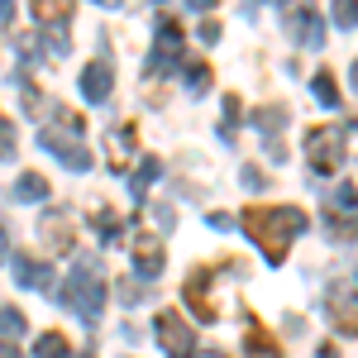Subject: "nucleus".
Here are the masks:
<instances>
[{
	"mask_svg": "<svg viewBox=\"0 0 358 358\" xmlns=\"http://www.w3.org/2000/svg\"><path fill=\"white\" fill-rule=\"evenodd\" d=\"M334 24H339V29H354L358 24V0H334Z\"/></svg>",
	"mask_w": 358,
	"mask_h": 358,
	"instance_id": "21",
	"label": "nucleus"
},
{
	"mask_svg": "<svg viewBox=\"0 0 358 358\" xmlns=\"http://www.w3.org/2000/svg\"><path fill=\"white\" fill-rule=\"evenodd\" d=\"M0 358H20V354H15V349H5V354H0Z\"/></svg>",
	"mask_w": 358,
	"mask_h": 358,
	"instance_id": "35",
	"label": "nucleus"
},
{
	"mask_svg": "<svg viewBox=\"0 0 358 358\" xmlns=\"http://www.w3.org/2000/svg\"><path fill=\"white\" fill-rule=\"evenodd\" d=\"M315 358H339V354H334V349H330V344H325V349H320V354H315Z\"/></svg>",
	"mask_w": 358,
	"mask_h": 358,
	"instance_id": "30",
	"label": "nucleus"
},
{
	"mask_svg": "<svg viewBox=\"0 0 358 358\" xmlns=\"http://www.w3.org/2000/svg\"><path fill=\"white\" fill-rule=\"evenodd\" d=\"M96 5H106V10H115V5H120V0H96Z\"/></svg>",
	"mask_w": 358,
	"mask_h": 358,
	"instance_id": "32",
	"label": "nucleus"
},
{
	"mask_svg": "<svg viewBox=\"0 0 358 358\" xmlns=\"http://www.w3.org/2000/svg\"><path fill=\"white\" fill-rule=\"evenodd\" d=\"M344 138H349L344 124H325V129H310L306 134V158H310V167L320 177L339 172V163H344Z\"/></svg>",
	"mask_w": 358,
	"mask_h": 358,
	"instance_id": "4",
	"label": "nucleus"
},
{
	"mask_svg": "<svg viewBox=\"0 0 358 358\" xmlns=\"http://www.w3.org/2000/svg\"><path fill=\"white\" fill-rule=\"evenodd\" d=\"M10 273L20 287H34V292H48L53 287V268L48 263H34V258H10Z\"/></svg>",
	"mask_w": 358,
	"mask_h": 358,
	"instance_id": "11",
	"label": "nucleus"
},
{
	"mask_svg": "<svg viewBox=\"0 0 358 358\" xmlns=\"http://www.w3.org/2000/svg\"><path fill=\"white\" fill-rule=\"evenodd\" d=\"M310 91L320 96V106H339V86H334V77H330V72H315Z\"/></svg>",
	"mask_w": 358,
	"mask_h": 358,
	"instance_id": "18",
	"label": "nucleus"
},
{
	"mask_svg": "<svg viewBox=\"0 0 358 358\" xmlns=\"http://www.w3.org/2000/svg\"><path fill=\"white\" fill-rule=\"evenodd\" d=\"M325 310H330V325L339 334H358V292H354V287L334 282L330 296H325Z\"/></svg>",
	"mask_w": 358,
	"mask_h": 358,
	"instance_id": "6",
	"label": "nucleus"
},
{
	"mask_svg": "<svg viewBox=\"0 0 358 358\" xmlns=\"http://www.w3.org/2000/svg\"><path fill=\"white\" fill-rule=\"evenodd\" d=\"M239 220H244V234H248L258 248H263L273 263H282L287 244H292L296 234H306V229H310L306 210H296V206H277V210H268V206H253V210H244Z\"/></svg>",
	"mask_w": 358,
	"mask_h": 358,
	"instance_id": "1",
	"label": "nucleus"
},
{
	"mask_svg": "<svg viewBox=\"0 0 358 358\" xmlns=\"http://www.w3.org/2000/svg\"><path fill=\"white\" fill-rule=\"evenodd\" d=\"M177 62H182V29L172 24V20H163V24H158V43H153L148 67L167 77V72H177Z\"/></svg>",
	"mask_w": 358,
	"mask_h": 358,
	"instance_id": "7",
	"label": "nucleus"
},
{
	"mask_svg": "<svg viewBox=\"0 0 358 358\" xmlns=\"http://www.w3.org/2000/svg\"><path fill=\"white\" fill-rule=\"evenodd\" d=\"M163 244H158V239H153V234H138L134 239V273L143 277V282H153V277L163 273Z\"/></svg>",
	"mask_w": 358,
	"mask_h": 358,
	"instance_id": "8",
	"label": "nucleus"
},
{
	"mask_svg": "<svg viewBox=\"0 0 358 358\" xmlns=\"http://www.w3.org/2000/svg\"><path fill=\"white\" fill-rule=\"evenodd\" d=\"M187 91H210V67L206 62H187Z\"/></svg>",
	"mask_w": 358,
	"mask_h": 358,
	"instance_id": "19",
	"label": "nucleus"
},
{
	"mask_svg": "<svg viewBox=\"0 0 358 358\" xmlns=\"http://www.w3.org/2000/svg\"><path fill=\"white\" fill-rule=\"evenodd\" d=\"M253 124H258L263 134H277V129L287 124V110H282V106H273V110H258V115H253Z\"/></svg>",
	"mask_w": 358,
	"mask_h": 358,
	"instance_id": "20",
	"label": "nucleus"
},
{
	"mask_svg": "<svg viewBox=\"0 0 358 358\" xmlns=\"http://www.w3.org/2000/svg\"><path fill=\"white\" fill-rule=\"evenodd\" d=\"M153 334H158V349H163L167 358H196V334L177 310H163V315L153 320Z\"/></svg>",
	"mask_w": 358,
	"mask_h": 358,
	"instance_id": "5",
	"label": "nucleus"
},
{
	"mask_svg": "<svg viewBox=\"0 0 358 358\" xmlns=\"http://www.w3.org/2000/svg\"><path fill=\"white\" fill-rule=\"evenodd\" d=\"M196 358H224V354H215V349H210V354H196Z\"/></svg>",
	"mask_w": 358,
	"mask_h": 358,
	"instance_id": "33",
	"label": "nucleus"
},
{
	"mask_svg": "<svg viewBox=\"0 0 358 358\" xmlns=\"http://www.w3.org/2000/svg\"><path fill=\"white\" fill-rule=\"evenodd\" d=\"M110 86H115L110 62H91V67H82V101H91V106H101V101L110 96Z\"/></svg>",
	"mask_w": 358,
	"mask_h": 358,
	"instance_id": "9",
	"label": "nucleus"
},
{
	"mask_svg": "<svg viewBox=\"0 0 358 358\" xmlns=\"http://www.w3.org/2000/svg\"><path fill=\"white\" fill-rule=\"evenodd\" d=\"M48 196V182L38 177V172H24L15 187H10V201H20V206H34V201H43Z\"/></svg>",
	"mask_w": 358,
	"mask_h": 358,
	"instance_id": "13",
	"label": "nucleus"
},
{
	"mask_svg": "<svg viewBox=\"0 0 358 358\" xmlns=\"http://www.w3.org/2000/svg\"><path fill=\"white\" fill-rule=\"evenodd\" d=\"M0 20H5V24L15 20V0H0Z\"/></svg>",
	"mask_w": 358,
	"mask_h": 358,
	"instance_id": "28",
	"label": "nucleus"
},
{
	"mask_svg": "<svg viewBox=\"0 0 358 358\" xmlns=\"http://www.w3.org/2000/svg\"><path fill=\"white\" fill-rule=\"evenodd\" d=\"M330 234H334V239H358V215H354L349 224H344V220H334V224H330Z\"/></svg>",
	"mask_w": 358,
	"mask_h": 358,
	"instance_id": "23",
	"label": "nucleus"
},
{
	"mask_svg": "<svg viewBox=\"0 0 358 358\" xmlns=\"http://www.w3.org/2000/svg\"><path fill=\"white\" fill-rule=\"evenodd\" d=\"M0 158H15V129L5 115H0Z\"/></svg>",
	"mask_w": 358,
	"mask_h": 358,
	"instance_id": "22",
	"label": "nucleus"
},
{
	"mask_svg": "<svg viewBox=\"0 0 358 358\" xmlns=\"http://www.w3.org/2000/svg\"><path fill=\"white\" fill-rule=\"evenodd\" d=\"M34 358H72V349H67V339L57 330L38 334V344H34Z\"/></svg>",
	"mask_w": 358,
	"mask_h": 358,
	"instance_id": "15",
	"label": "nucleus"
},
{
	"mask_svg": "<svg viewBox=\"0 0 358 358\" xmlns=\"http://www.w3.org/2000/svg\"><path fill=\"white\" fill-rule=\"evenodd\" d=\"M0 258H5V229H0Z\"/></svg>",
	"mask_w": 358,
	"mask_h": 358,
	"instance_id": "34",
	"label": "nucleus"
},
{
	"mask_svg": "<svg viewBox=\"0 0 358 358\" xmlns=\"http://www.w3.org/2000/svg\"><path fill=\"white\" fill-rule=\"evenodd\" d=\"M120 301H124V306H138V301H143V292H138V282H124V287H120Z\"/></svg>",
	"mask_w": 358,
	"mask_h": 358,
	"instance_id": "24",
	"label": "nucleus"
},
{
	"mask_svg": "<svg viewBox=\"0 0 358 358\" xmlns=\"http://www.w3.org/2000/svg\"><path fill=\"white\" fill-rule=\"evenodd\" d=\"M62 301L72 306L86 325H96V315L106 310V277H101V263H96V258H82V263L67 273Z\"/></svg>",
	"mask_w": 358,
	"mask_h": 358,
	"instance_id": "2",
	"label": "nucleus"
},
{
	"mask_svg": "<svg viewBox=\"0 0 358 358\" xmlns=\"http://www.w3.org/2000/svg\"><path fill=\"white\" fill-rule=\"evenodd\" d=\"M24 330H29L24 315H20L15 306H0V339H5V344H15V339H20Z\"/></svg>",
	"mask_w": 358,
	"mask_h": 358,
	"instance_id": "16",
	"label": "nucleus"
},
{
	"mask_svg": "<svg viewBox=\"0 0 358 358\" xmlns=\"http://www.w3.org/2000/svg\"><path fill=\"white\" fill-rule=\"evenodd\" d=\"M349 82H354V91H358V62H354V67H349Z\"/></svg>",
	"mask_w": 358,
	"mask_h": 358,
	"instance_id": "31",
	"label": "nucleus"
},
{
	"mask_svg": "<svg viewBox=\"0 0 358 358\" xmlns=\"http://www.w3.org/2000/svg\"><path fill=\"white\" fill-rule=\"evenodd\" d=\"M287 24H292V34H296V43H306V48H320V43H325V34H320V15H315L310 5H296V10L287 15Z\"/></svg>",
	"mask_w": 358,
	"mask_h": 358,
	"instance_id": "10",
	"label": "nucleus"
},
{
	"mask_svg": "<svg viewBox=\"0 0 358 358\" xmlns=\"http://www.w3.org/2000/svg\"><path fill=\"white\" fill-rule=\"evenodd\" d=\"M187 306H192L201 320H215V301H210V273H192V282H187Z\"/></svg>",
	"mask_w": 358,
	"mask_h": 358,
	"instance_id": "12",
	"label": "nucleus"
},
{
	"mask_svg": "<svg viewBox=\"0 0 358 358\" xmlns=\"http://www.w3.org/2000/svg\"><path fill=\"white\" fill-rule=\"evenodd\" d=\"M158 172H163V167H158V158H143V163H138V172L129 177V192L143 196L148 187H153V177H158Z\"/></svg>",
	"mask_w": 358,
	"mask_h": 358,
	"instance_id": "17",
	"label": "nucleus"
},
{
	"mask_svg": "<svg viewBox=\"0 0 358 358\" xmlns=\"http://www.w3.org/2000/svg\"><path fill=\"white\" fill-rule=\"evenodd\" d=\"M96 229H101V239H115V234H120V229H115V215H101Z\"/></svg>",
	"mask_w": 358,
	"mask_h": 358,
	"instance_id": "26",
	"label": "nucleus"
},
{
	"mask_svg": "<svg viewBox=\"0 0 358 358\" xmlns=\"http://www.w3.org/2000/svg\"><path fill=\"white\" fill-rule=\"evenodd\" d=\"M34 15H38V24H67L72 0H34Z\"/></svg>",
	"mask_w": 358,
	"mask_h": 358,
	"instance_id": "14",
	"label": "nucleus"
},
{
	"mask_svg": "<svg viewBox=\"0 0 358 358\" xmlns=\"http://www.w3.org/2000/svg\"><path fill=\"white\" fill-rule=\"evenodd\" d=\"M72 129H77V120H72V115H57L53 129H38V148H43V153H53L62 167L86 172V167H91V153H86L82 134H72Z\"/></svg>",
	"mask_w": 358,
	"mask_h": 358,
	"instance_id": "3",
	"label": "nucleus"
},
{
	"mask_svg": "<svg viewBox=\"0 0 358 358\" xmlns=\"http://www.w3.org/2000/svg\"><path fill=\"white\" fill-rule=\"evenodd\" d=\"M334 201H339V206H358V192H354V187H339Z\"/></svg>",
	"mask_w": 358,
	"mask_h": 358,
	"instance_id": "27",
	"label": "nucleus"
},
{
	"mask_svg": "<svg viewBox=\"0 0 358 358\" xmlns=\"http://www.w3.org/2000/svg\"><path fill=\"white\" fill-rule=\"evenodd\" d=\"M187 5H192V10H210L215 0H187Z\"/></svg>",
	"mask_w": 358,
	"mask_h": 358,
	"instance_id": "29",
	"label": "nucleus"
},
{
	"mask_svg": "<svg viewBox=\"0 0 358 358\" xmlns=\"http://www.w3.org/2000/svg\"><path fill=\"white\" fill-rule=\"evenodd\" d=\"M239 177H244V187H248V192H258V187H268V182H263V172H258V167H244V172H239Z\"/></svg>",
	"mask_w": 358,
	"mask_h": 358,
	"instance_id": "25",
	"label": "nucleus"
}]
</instances>
